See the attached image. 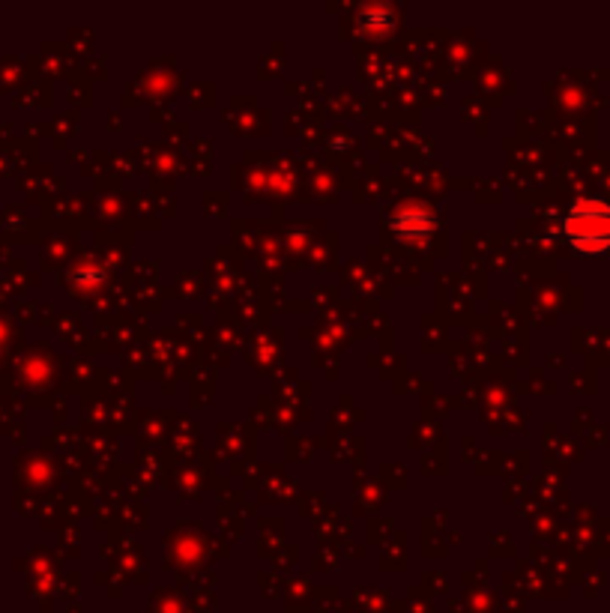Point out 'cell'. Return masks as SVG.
<instances>
[{
    "label": "cell",
    "instance_id": "cell-1",
    "mask_svg": "<svg viewBox=\"0 0 610 613\" xmlns=\"http://www.w3.org/2000/svg\"><path fill=\"white\" fill-rule=\"evenodd\" d=\"M563 237L584 255L610 249V204L602 198H581L563 219Z\"/></svg>",
    "mask_w": 610,
    "mask_h": 613
},
{
    "label": "cell",
    "instance_id": "cell-2",
    "mask_svg": "<svg viewBox=\"0 0 610 613\" xmlns=\"http://www.w3.org/2000/svg\"><path fill=\"white\" fill-rule=\"evenodd\" d=\"M437 228V219L425 207H404L392 216V231L404 240H428Z\"/></svg>",
    "mask_w": 610,
    "mask_h": 613
}]
</instances>
